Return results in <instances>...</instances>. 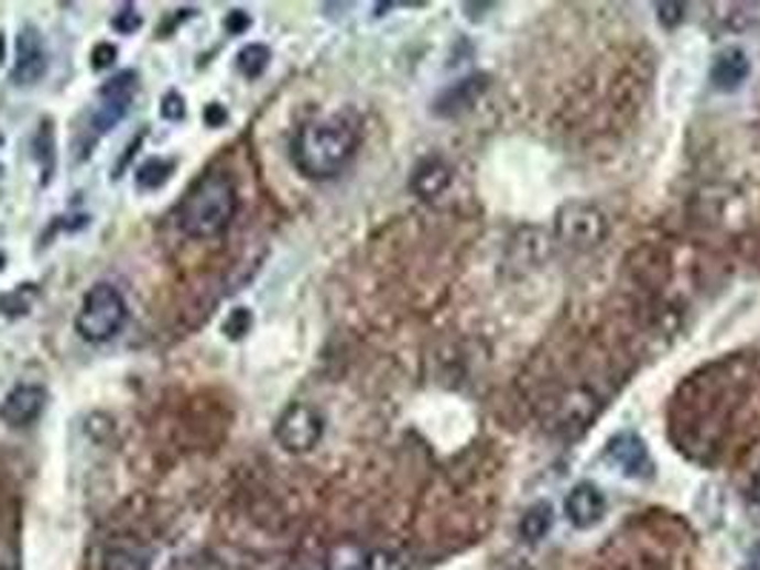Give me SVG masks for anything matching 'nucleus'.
Here are the masks:
<instances>
[{
    "label": "nucleus",
    "instance_id": "1",
    "mask_svg": "<svg viewBox=\"0 0 760 570\" xmlns=\"http://www.w3.org/2000/svg\"><path fill=\"white\" fill-rule=\"evenodd\" d=\"M358 149V132L344 118H324L303 123L292 143L295 168L310 180H329L344 172Z\"/></svg>",
    "mask_w": 760,
    "mask_h": 570
},
{
    "label": "nucleus",
    "instance_id": "2",
    "mask_svg": "<svg viewBox=\"0 0 760 570\" xmlns=\"http://www.w3.org/2000/svg\"><path fill=\"white\" fill-rule=\"evenodd\" d=\"M238 211V191L226 172L204 174L177 206V229L195 240L224 234Z\"/></svg>",
    "mask_w": 760,
    "mask_h": 570
},
{
    "label": "nucleus",
    "instance_id": "3",
    "mask_svg": "<svg viewBox=\"0 0 760 570\" xmlns=\"http://www.w3.org/2000/svg\"><path fill=\"white\" fill-rule=\"evenodd\" d=\"M129 306L123 294L112 283H95L84 294L80 311L75 317L78 335L89 342H106L120 335V328L127 326Z\"/></svg>",
    "mask_w": 760,
    "mask_h": 570
},
{
    "label": "nucleus",
    "instance_id": "4",
    "mask_svg": "<svg viewBox=\"0 0 760 570\" xmlns=\"http://www.w3.org/2000/svg\"><path fill=\"white\" fill-rule=\"evenodd\" d=\"M555 234L566 249L591 251L609 237V220L595 202L572 200L557 209Z\"/></svg>",
    "mask_w": 760,
    "mask_h": 570
},
{
    "label": "nucleus",
    "instance_id": "5",
    "mask_svg": "<svg viewBox=\"0 0 760 570\" xmlns=\"http://www.w3.org/2000/svg\"><path fill=\"white\" fill-rule=\"evenodd\" d=\"M275 439L286 453H310L324 439V414L310 403H292L278 417Z\"/></svg>",
    "mask_w": 760,
    "mask_h": 570
},
{
    "label": "nucleus",
    "instance_id": "6",
    "mask_svg": "<svg viewBox=\"0 0 760 570\" xmlns=\"http://www.w3.org/2000/svg\"><path fill=\"white\" fill-rule=\"evenodd\" d=\"M134 89H138V75L134 72H120L112 80H106L98 91V106L89 114V125H93V140L106 134L109 129L127 118L129 106H132Z\"/></svg>",
    "mask_w": 760,
    "mask_h": 570
},
{
    "label": "nucleus",
    "instance_id": "7",
    "mask_svg": "<svg viewBox=\"0 0 760 570\" xmlns=\"http://www.w3.org/2000/svg\"><path fill=\"white\" fill-rule=\"evenodd\" d=\"M50 72V52H46V43L43 35L37 32V26L26 23L18 32V41H14V66H12V84L14 86H37Z\"/></svg>",
    "mask_w": 760,
    "mask_h": 570
},
{
    "label": "nucleus",
    "instance_id": "8",
    "mask_svg": "<svg viewBox=\"0 0 760 570\" xmlns=\"http://www.w3.org/2000/svg\"><path fill=\"white\" fill-rule=\"evenodd\" d=\"M606 459L618 468L623 476H632V480H647L655 473V462H652V453H649L647 442L634 431H620L615 434L609 442H606Z\"/></svg>",
    "mask_w": 760,
    "mask_h": 570
},
{
    "label": "nucleus",
    "instance_id": "9",
    "mask_svg": "<svg viewBox=\"0 0 760 570\" xmlns=\"http://www.w3.org/2000/svg\"><path fill=\"white\" fill-rule=\"evenodd\" d=\"M46 408V388L35 383H21L9 391L0 403V419L9 428H26L35 423Z\"/></svg>",
    "mask_w": 760,
    "mask_h": 570
},
{
    "label": "nucleus",
    "instance_id": "10",
    "mask_svg": "<svg viewBox=\"0 0 760 570\" xmlns=\"http://www.w3.org/2000/svg\"><path fill=\"white\" fill-rule=\"evenodd\" d=\"M564 511H566V519H569L575 528H580V530L595 528L606 514V500H604V494H600L598 485L580 482V485H575L569 494H566Z\"/></svg>",
    "mask_w": 760,
    "mask_h": 570
},
{
    "label": "nucleus",
    "instance_id": "11",
    "mask_svg": "<svg viewBox=\"0 0 760 570\" xmlns=\"http://www.w3.org/2000/svg\"><path fill=\"white\" fill-rule=\"evenodd\" d=\"M752 75V61L740 46H726L709 66V80L718 91H738Z\"/></svg>",
    "mask_w": 760,
    "mask_h": 570
},
{
    "label": "nucleus",
    "instance_id": "12",
    "mask_svg": "<svg viewBox=\"0 0 760 570\" xmlns=\"http://www.w3.org/2000/svg\"><path fill=\"white\" fill-rule=\"evenodd\" d=\"M452 177H455V172H452L449 163L441 161V157H426V161L417 163L415 172H412L409 188H412L421 200H437V197L449 191Z\"/></svg>",
    "mask_w": 760,
    "mask_h": 570
},
{
    "label": "nucleus",
    "instance_id": "13",
    "mask_svg": "<svg viewBox=\"0 0 760 570\" xmlns=\"http://www.w3.org/2000/svg\"><path fill=\"white\" fill-rule=\"evenodd\" d=\"M486 89H489V77H484V75L466 77V80L455 84V86H452V89H446L444 95L437 98L435 112L437 114H458V112H464V109H469V106H473L475 100H478Z\"/></svg>",
    "mask_w": 760,
    "mask_h": 570
},
{
    "label": "nucleus",
    "instance_id": "14",
    "mask_svg": "<svg viewBox=\"0 0 760 570\" xmlns=\"http://www.w3.org/2000/svg\"><path fill=\"white\" fill-rule=\"evenodd\" d=\"M152 553L138 542H112L104 550V570H149Z\"/></svg>",
    "mask_w": 760,
    "mask_h": 570
},
{
    "label": "nucleus",
    "instance_id": "15",
    "mask_svg": "<svg viewBox=\"0 0 760 570\" xmlns=\"http://www.w3.org/2000/svg\"><path fill=\"white\" fill-rule=\"evenodd\" d=\"M172 172H175V161H166V157H149L146 163L134 168V183L141 191H158L170 183Z\"/></svg>",
    "mask_w": 760,
    "mask_h": 570
},
{
    "label": "nucleus",
    "instance_id": "16",
    "mask_svg": "<svg viewBox=\"0 0 760 570\" xmlns=\"http://www.w3.org/2000/svg\"><path fill=\"white\" fill-rule=\"evenodd\" d=\"M269 61H272L269 46H263V43H249V46H243V50L238 52V57H235V69L247 77V80H258V77L269 69Z\"/></svg>",
    "mask_w": 760,
    "mask_h": 570
},
{
    "label": "nucleus",
    "instance_id": "17",
    "mask_svg": "<svg viewBox=\"0 0 760 570\" xmlns=\"http://www.w3.org/2000/svg\"><path fill=\"white\" fill-rule=\"evenodd\" d=\"M35 157H37V166L43 168V183H50L52 174H55V163H57L55 129H52V120H43L41 129H37Z\"/></svg>",
    "mask_w": 760,
    "mask_h": 570
},
{
    "label": "nucleus",
    "instance_id": "18",
    "mask_svg": "<svg viewBox=\"0 0 760 570\" xmlns=\"http://www.w3.org/2000/svg\"><path fill=\"white\" fill-rule=\"evenodd\" d=\"M552 528V505L550 502H538L523 514L521 519V536L526 542H541L543 536Z\"/></svg>",
    "mask_w": 760,
    "mask_h": 570
},
{
    "label": "nucleus",
    "instance_id": "19",
    "mask_svg": "<svg viewBox=\"0 0 760 570\" xmlns=\"http://www.w3.org/2000/svg\"><path fill=\"white\" fill-rule=\"evenodd\" d=\"M369 550L355 542H340L329 550L326 570H367Z\"/></svg>",
    "mask_w": 760,
    "mask_h": 570
},
{
    "label": "nucleus",
    "instance_id": "20",
    "mask_svg": "<svg viewBox=\"0 0 760 570\" xmlns=\"http://www.w3.org/2000/svg\"><path fill=\"white\" fill-rule=\"evenodd\" d=\"M249 328H252V311L249 308H235L224 320V335L229 340H243L249 335Z\"/></svg>",
    "mask_w": 760,
    "mask_h": 570
},
{
    "label": "nucleus",
    "instance_id": "21",
    "mask_svg": "<svg viewBox=\"0 0 760 570\" xmlns=\"http://www.w3.org/2000/svg\"><path fill=\"white\" fill-rule=\"evenodd\" d=\"M367 570H409V562L398 550H369Z\"/></svg>",
    "mask_w": 760,
    "mask_h": 570
},
{
    "label": "nucleus",
    "instance_id": "22",
    "mask_svg": "<svg viewBox=\"0 0 760 570\" xmlns=\"http://www.w3.org/2000/svg\"><path fill=\"white\" fill-rule=\"evenodd\" d=\"M161 118L172 120V123H181L186 118V100L181 91H166L161 100Z\"/></svg>",
    "mask_w": 760,
    "mask_h": 570
},
{
    "label": "nucleus",
    "instance_id": "23",
    "mask_svg": "<svg viewBox=\"0 0 760 570\" xmlns=\"http://www.w3.org/2000/svg\"><path fill=\"white\" fill-rule=\"evenodd\" d=\"M143 18L138 14V9L134 7H123L120 12L112 14V29L118 32V35H132L134 29H141Z\"/></svg>",
    "mask_w": 760,
    "mask_h": 570
},
{
    "label": "nucleus",
    "instance_id": "24",
    "mask_svg": "<svg viewBox=\"0 0 760 570\" xmlns=\"http://www.w3.org/2000/svg\"><path fill=\"white\" fill-rule=\"evenodd\" d=\"M658 21L663 29H675L677 23L686 18V7L683 3H658Z\"/></svg>",
    "mask_w": 760,
    "mask_h": 570
},
{
    "label": "nucleus",
    "instance_id": "25",
    "mask_svg": "<svg viewBox=\"0 0 760 570\" xmlns=\"http://www.w3.org/2000/svg\"><path fill=\"white\" fill-rule=\"evenodd\" d=\"M115 57H118V50H115L112 43H98L93 50V69L95 72H104L109 69L115 63Z\"/></svg>",
    "mask_w": 760,
    "mask_h": 570
},
{
    "label": "nucleus",
    "instance_id": "26",
    "mask_svg": "<svg viewBox=\"0 0 760 570\" xmlns=\"http://www.w3.org/2000/svg\"><path fill=\"white\" fill-rule=\"evenodd\" d=\"M249 23H252L249 21V14L243 12V9H235V12L226 14L224 26H226V32H229V35H240L243 29H249Z\"/></svg>",
    "mask_w": 760,
    "mask_h": 570
},
{
    "label": "nucleus",
    "instance_id": "27",
    "mask_svg": "<svg viewBox=\"0 0 760 570\" xmlns=\"http://www.w3.org/2000/svg\"><path fill=\"white\" fill-rule=\"evenodd\" d=\"M206 123L215 129V125H220V123H226V109L224 106H218V103H209L206 106Z\"/></svg>",
    "mask_w": 760,
    "mask_h": 570
},
{
    "label": "nucleus",
    "instance_id": "28",
    "mask_svg": "<svg viewBox=\"0 0 760 570\" xmlns=\"http://www.w3.org/2000/svg\"><path fill=\"white\" fill-rule=\"evenodd\" d=\"M749 570H760V548H754L752 559H749Z\"/></svg>",
    "mask_w": 760,
    "mask_h": 570
},
{
    "label": "nucleus",
    "instance_id": "29",
    "mask_svg": "<svg viewBox=\"0 0 760 570\" xmlns=\"http://www.w3.org/2000/svg\"><path fill=\"white\" fill-rule=\"evenodd\" d=\"M752 496H754V502L760 505V471H758V476H754V485H752Z\"/></svg>",
    "mask_w": 760,
    "mask_h": 570
},
{
    "label": "nucleus",
    "instance_id": "30",
    "mask_svg": "<svg viewBox=\"0 0 760 570\" xmlns=\"http://www.w3.org/2000/svg\"><path fill=\"white\" fill-rule=\"evenodd\" d=\"M0 268H3V254H0Z\"/></svg>",
    "mask_w": 760,
    "mask_h": 570
},
{
    "label": "nucleus",
    "instance_id": "31",
    "mask_svg": "<svg viewBox=\"0 0 760 570\" xmlns=\"http://www.w3.org/2000/svg\"><path fill=\"white\" fill-rule=\"evenodd\" d=\"M0 570H12V568H0Z\"/></svg>",
    "mask_w": 760,
    "mask_h": 570
},
{
    "label": "nucleus",
    "instance_id": "32",
    "mask_svg": "<svg viewBox=\"0 0 760 570\" xmlns=\"http://www.w3.org/2000/svg\"><path fill=\"white\" fill-rule=\"evenodd\" d=\"M0 143H3V138H0Z\"/></svg>",
    "mask_w": 760,
    "mask_h": 570
}]
</instances>
